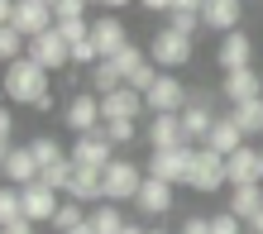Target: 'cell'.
<instances>
[{
  "label": "cell",
  "instance_id": "obj_25",
  "mask_svg": "<svg viewBox=\"0 0 263 234\" xmlns=\"http://www.w3.org/2000/svg\"><path fill=\"white\" fill-rule=\"evenodd\" d=\"M91 229H96V234H125L129 220H125V210H120L115 201H96V210H91Z\"/></svg>",
  "mask_w": 263,
  "mask_h": 234
},
{
  "label": "cell",
  "instance_id": "obj_46",
  "mask_svg": "<svg viewBox=\"0 0 263 234\" xmlns=\"http://www.w3.org/2000/svg\"><path fill=\"white\" fill-rule=\"evenodd\" d=\"M43 5H58V0H43Z\"/></svg>",
  "mask_w": 263,
  "mask_h": 234
},
{
  "label": "cell",
  "instance_id": "obj_15",
  "mask_svg": "<svg viewBox=\"0 0 263 234\" xmlns=\"http://www.w3.org/2000/svg\"><path fill=\"white\" fill-rule=\"evenodd\" d=\"M215 62H220V72H244V67H254V38L244 34V29L225 34L220 48H215Z\"/></svg>",
  "mask_w": 263,
  "mask_h": 234
},
{
  "label": "cell",
  "instance_id": "obj_22",
  "mask_svg": "<svg viewBox=\"0 0 263 234\" xmlns=\"http://www.w3.org/2000/svg\"><path fill=\"white\" fill-rule=\"evenodd\" d=\"M244 144H249V139H244V129H239V124L230 120V115H215L211 134H206V148H215L220 158H230V153H235V148H244Z\"/></svg>",
  "mask_w": 263,
  "mask_h": 234
},
{
  "label": "cell",
  "instance_id": "obj_13",
  "mask_svg": "<svg viewBox=\"0 0 263 234\" xmlns=\"http://www.w3.org/2000/svg\"><path fill=\"white\" fill-rule=\"evenodd\" d=\"M0 172H5L10 186H34L43 167H39V158H34V148L24 144V148H5V153H0Z\"/></svg>",
  "mask_w": 263,
  "mask_h": 234
},
{
  "label": "cell",
  "instance_id": "obj_36",
  "mask_svg": "<svg viewBox=\"0 0 263 234\" xmlns=\"http://www.w3.org/2000/svg\"><path fill=\"white\" fill-rule=\"evenodd\" d=\"M86 0H58V5H53V14H58V20H86Z\"/></svg>",
  "mask_w": 263,
  "mask_h": 234
},
{
  "label": "cell",
  "instance_id": "obj_37",
  "mask_svg": "<svg viewBox=\"0 0 263 234\" xmlns=\"http://www.w3.org/2000/svg\"><path fill=\"white\" fill-rule=\"evenodd\" d=\"M177 234H211V215H187L177 225Z\"/></svg>",
  "mask_w": 263,
  "mask_h": 234
},
{
  "label": "cell",
  "instance_id": "obj_32",
  "mask_svg": "<svg viewBox=\"0 0 263 234\" xmlns=\"http://www.w3.org/2000/svg\"><path fill=\"white\" fill-rule=\"evenodd\" d=\"M110 62L120 67V76H125V82H129V76H134V72H139V67H144V62H148V48H134V43H129V48L120 53V57H110Z\"/></svg>",
  "mask_w": 263,
  "mask_h": 234
},
{
  "label": "cell",
  "instance_id": "obj_2",
  "mask_svg": "<svg viewBox=\"0 0 263 234\" xmlns=\"http://www.w3.org/2000/svg\"><path fill=\"white\" fill-rule=\"evenodd\" d=\"M0 24H14L24 38H39L48 29H58V14L43 0H0Z\"/></svg>",
  "mask_w": 263,
  "mask_h": 234
},
{
  "label": "cell",
  "instance_id": "obj_5",
  "mask_svg": "<svg viewBox=\"0 0 263 234\" xmlns=\"http://www.w3.org/2000/svg\"><path fill=\"white\" fill-rule=\"evenodd\" d=\"M192 158H196L192 144H182V148H153V153H148V177L173 182V186H187V177H192Z\"/></svg>",
  "mask_w": 263,
  "mask_h": 234
},
{
  "label": "cell",
  "instance_id": "obj_35",
  "mask_svg": "<svg viewBox=\"0 0 263 234\" xmlns=\"http://www.w3.org/2000/svg\"><path fill=\"white\" fill-rule=\"evenodd\" d=\"M211 234H244V220L230 215V210H220V215H211Z\"/></svg>",
  "mask_w": 263,
  "mask_h": 234
},
{
  "label": "cell",
  "instance_id": "obj_11",
  "mask_svg": "<svg viewBox=\"0 0 263 234\" xmlns=\"http://www.w3.org/2000/svg\"><path fill=\"white\" fill-rule=\"evenodd\" d=\"M215 124V105H211V91H192V105L182 110V129H187V144L201 148Z\"/></svg>",
  "mask_w": 263,
  "mask_h": 234
},
{
  "label": "cell",
  "instance_id": "obj_8",
  "mask_svg": "<svg viewBox=\"0 0 263 234\" xmlns=\"http://www.w3.org/2000/svg\"><path fill=\"white\" fill-rule=\"evenodd\" d=\"M187 186H192V191H201V196H211V191H220V186H230V177H225V158H220L215 148L201 144L196 158H192V177H187Z\"/></svg>",
  "mask_w": 263,
  "mask_h": 234
},
{
  "label": "cell",
  "instance_id": "obj_19",
  "mask_svg": "<svg viewBox=\"0 0 263 234\" xmlns=\"http://www.w3.org/2000/svg\"><path fill=\"white\" fill-rule=\"evenodd\" d=\"M144 139H148V148H182V144H187L182 115H153L148 129H144Z\"/></svg>",
  "mask_w": 263,
  "mask_h": 234
},
{
  "label": "cell",
  "instance_id": "obj_34",
  "mask_svg": "<svg viewBox=\"0 0 263 234\" xmlns=\"http://www.w3.org/2000/svg\"><path fill=\"white\" fill-rule=\"evenodd\" d=\"M96 62H101V48H96V38H86V43H77V48H72V67H96Z\"/></svg>",
  "mask_w": 263,
  "mask_h": 234
},
{
  "label": "cell",
  "instance_id": "obj_39",
  "mask_svg": "<svg viewBox=\"0 0 263 234\" xmlns=\"http://www.w3.org/2000/svg\"><path fill=\"white\" fill-rule=\"evenodd\" d=\"M139 10H148V14H167V10H173V0H139Z\"/></svg>",
  "mask_w": 263,
  "mask_h": 234
},
{
  "label": "cell",
  "instance_id": "obj_12",
  "mask_svg": "<svg viewBox=\"0 0 263 234\" xmlns=\"http://www.w3.org/2000/svg\"><path fill=\"white\" fill-rule=\"evenodd\" d=\"M91 38H96L101 57H120V53H125L129 43H134L120 14H96V20H91Z\"/></svg>",
  "mask_w": 263,
  "mask_h": 234
},
{
  "label": "cell",
  "instance_id": "obj_20",
  "mask_svg": "<svg viewBox=\"0 0 263 234\" xmlns=\"http://www.w3.org/2000/svg\"><path fill=\"white\" fill-rule=\"evenodd\" d=\"M101 110H105V120H139L148 110V101L139 96L134 86H120V91H110V96H101Z\"/></svg>",
  "mask_w": 263,
  "mask_h": 234
},
{
  "label": "cell",
  "instance_id": "obj_10",
  "mask_svg": "<svg viewBox=\"0 0 263 234\" xmlns=\"http://www.w3.org/2000/svg\"><path fill=\"white\" fill-rule=\"evenodd\" d=\"M67 153H72L77 167H96V172H105V167L115 163V144L105 139V129H96V134H77Z\"/></svg>",
  "mask_w": 263,
  "mask_h": 234
},
{
  "label": "cell",
  "instance_id": "obj_29",
  "mask_svg": "<svg viewBox=\"0 0 263 234\" xmlns=\"http://www.w3.org/2000/svg\"><path fill=\"white\" fill-rule=\"evenodd\" d=\"M29 148H34L39 167H53V163H67V158H72V153H67L63 144H58L53 134H39V139H34V144H29Z\"/></svg>",
  "mask_w": 263,
  "mask_h": 234
},
{
  "label": "cell",
  "instance_id": "obj_38",
  "mask_svg": "<svg viewBox=\"0 0 263 234\" xmlns=\"http://www.w3.org/2000/svg\"><path fill=\"white\" fill-rule=\"evenodd\" d=\"M0 234H34V220H10V225H0Z\"/></svg>",
  "mask_w": 263,
  "mask_h": 234
},
{
  "label": "cell",
  "instance_id": "obj_1",
  "mask_svg": "<svg viewBox=\"0 0 263 234\" xmlns=\"http://www.w3.org/2000/svg\"><path fill=\"white\" fill-rule=\"evenodd\" d=\"M48 91H53V82H48V72H43L34 57L5 62V96H10L14 105H29V110H34V101L48 96Z\"/></svg>",
  "mask_w": 263,
  "mask_h": 234
},
{
  "label": "cell",
  "instance_id": "obj_17",
  "mask_svg": "<svg viewBox=\"0 0 263 234\" xmlns=\"http://www.w3.org/2000/svg\"><path fill=\"white\" fill-rule=\"evenodd\" d=\"M177 201H173V182H158V177H144V186H139V196H134V210L139 215H167Z\"/></svg>",
  "mask_w": 263,
  "mask_h": 234
},
{
  "label": "cell",
  "instance_id": "obj_43",
  "mask_svg": "<svg viewBox=\"0 0 263 234\" xmlns=\"http://www.w3.org/2000/svg\"><path fill=\"white\" fill-rule=\"evenodd\" d=\"M72 234H96V229H91V220H86V225H82V229H72Z\"/></svg>",
  "mask_w": 263,
  "mask_h": 234
},
{
  "label": "cell",
  "instance_id": "obj_23",
  "mask_svg": "<svg viewBox=\"0 0 263 234\" xmlns=\"http://www.w3.org/2000/svg\"><path fill=\"white\" fill-rule=\"evenodd\" d=\"M230 215H239L244 225L263 215V182H249V186H230Z\"/></svg>",
  "mask_w": 263,
  "mask_h": 234
},
{
  "label": "cell",
  "instance_id": "obj_26",
  "mask_svg": "<svg viewBox=\"0 0 263 234\" xmlns=\"http://www.w3.org/2000/svg\"><path fill=\"white\" fill-rule=\"evenodd\" d=\"M230 120L244 129V139H258V134H263V96H258V101H239V105H230Z\"/></svg>",
  "mask_w": 263,
  "mask_h": 234
},
{
  "label": "cell",
  "instance_id": "obj_27",
  "mask_svg": "<svg viewBox=\"0 0 263 234\" xmlns=\"http://www.w3.org/2000/svg\"><path fill=\"white\" fill-rule=\"evenodd\" d=\"M86 86L96 91V96H110V91H120V86H125V76H120V67H115L110 57H101L96 67L86 72Z\"/></svg>",
  "mask_w": 263,
  "mask_h": 234
},
{
  "label": "cell",
  "instance_id": "obj_42",
  "mask_svg": "<svg viewBox=\"0 0 263 234\" xmlns=\"http://www.w3.org/2000/svg\"><path fill=\"white\" fill-rule=\"evenodd\" d=\"M244 234H263V215H254V220L244 225Z\"/></svg>",
  "mask_w": 263,
  "mask_h": 234
},
{
  "label": "cell",
  "instance_id": "obj_9",
  "mask_svg": "<svg viewBox=\"0 0 263 234\" xmlns=\"http://www.w3.org/2000/svg\"><path fill=\"white\" fill-rule=\"evenodd\" d=\"M24 57H34L43 72H67V67H72V43L58 34V29H48V34L29 38V53H24Z\"/></svg>",
  "mask_w": 263,
  "mask_h": 234
},
{
  "label": "cell",
  "instance_id": "obj_44",
  "mask_svg": "<svg viewBox=\"0 0 263 234\" xmlns=\"http://www.w3.org/2000/svg\"><path fill=\"white\" fill-rule=\"evenodd\" d=\"M125 234H148V229H139V225H129V229H125Z\"/></svg>",
  "mask_w": 263,
  "mask_h": 234
},
{
  "label": "cell",
  "instance_id": "obj_40",
  "mask_svg": "<svg viewBox=\"0 0 263 234\" xmlns=\"http://www.w3.org/2000/svg\"><path fill=\"white\" fill-rule=\"evenodd\" d=\"M10 129H14V120H10V110H5V115H0V153L10 148Z\"/></svg>",
  "mask_w": 263,
  "mask_h": 234
},
{
  "label": "cell",
  "instance_id": "obj_41",
  "mask_svg": "<svg viewBox=\"0 0 263 234\" xmlns=\"http://www.w3.org/2000/svg\"><path fill=\"white\" fill-rule=\"evenodd\" d=\"M173 10H206V0H173Z\"/></svg>",
  "mask_w": 263,
  "mask_h": 234
},
{
  "label": "cell",
  "instance_id": "obj_21",
  "mask_svg": "<svg viewBox=\"0 0 263 234\" xmlns=\"http://www.w3.org/2000/svg\"><path fill=\"white\" fill-rule=\"evenodd\" d=\"M220 96H225L230 105H239V101H258V96H263V76H258L254 67H244V72H225Z\"/></svg>",
  "mask_w": 263,
  "mask_h": 234
},
{
  "label": "cell",
  "instance_id": "obj_18",
  "mask_svg": "<svg viewBox=\"0 0 263 234\" xmlns=\"http://www.w3.org/2000/svg\"><path fill=\"white\" fill-rule=\"evenodd\" d=\"M201 20H206L211 34H235L244 24V0H206V10H201Z\"/></svg>",
  "mask_w": 263,
  "mask_h": 234
},
{
  "label": "cell",
  "instance_id": "obj_33",
  "mask_svg": "<svg viewBox=\"0 0 263 234\" xmlns=\"http://www.w3.org/2000/svg\"><path fill=\"white\" fill-rule=\"evenodd\" d=\"M58 34H63L72 48H77V43H86V38H91V20H58Z\"/></svg>",
  "mask_w": 263,
  "mask_h": 234
},
{
  "label": "cell",
  "instance_id": "obj_3",
  "mask_svg": "<svg viewBox=\"0 0 263 234\" xmlns=\"http://www.w3.org/2000/svg\"><path fill=\"white\" fill-rule=\"evenodd\" d=\"M148 62H153L158 72H177V67H187V62H192V38L163 24L158 34L148 38Z\"/></svg>",
  "mask_w": 263,
  "mask_h": 234
},
{
  "label": "cell",
  "instance_id": "obj_47",
  "mask_svg": "<svg viewBox=\"0 0 263 234\" xmlns=\"http://www.w3.org/2000/svg\"><path fill=\"white\" fill-rule=\"evenodd\" d=\"M86 5H101V0H86Z\"/></svg>",
  "mask_w": 263,
  "mask_h": 234
},
{
  "label": "cell",
  "instance_id": "obj_6",
  "mask_svg": "<svg viewBox=\"0 0 263 234\" xmlns=\"http://www.w3.org/2000/svg\"><path fill=\"white\" fill-rule=\"evenodd\" d=\"M144 101H148V110H153V115H182V110L192 105V86H187V82H177V72H163Z\"/></svg>",
  "mask_w": 263,
  "mask_h": 234
},
{
  "label": "cell",
  "instance_id": "obj_28",
  "mask_svg": "<svg viewBox=\"0 0 263 234\" xmlns=\"http://www.w3.org/2000/svg\"><path fill=\"white\" fill-rule=\"evenodd\" d=\"M86 220H91V210L82 206V201L63 196V206H58V215H53V234H72V229H82Z\"/></svg>",
  "mask_w": 263,
  "mask_h": 234
},
{
  "label": "cell",
  "instance_id": "obj_24",
  "mask_svg": "<svg viewBox=\"0 0 263 234\" xmlns=\"http://www.w3.org/2000/svg\"><path fill=\"white\" fill-rule=\"evenodd\" d=\"M63 196H67V201H82V206H91V201H105V191H101V172H96V167H77Z\"/></svg>",
  "mask_w": 263,
  "mask_h": 234
},
{
  "label": "cell",
  "instance_id": "obj_14",
  "mask_svg": "<svg viewBox=\"0 0 263 234\" xmlns=\"http://www.w3.org/2000/svg\"><path fill=\"white\" fill-rule=\"evenodd\" d=\"M20 191H24V220H34V225H53L58 206H63V191H53V186H43V182L20 186Z\"/></svg>",
  "mask_w": 263,
  "mask_h": 234
},
{
  "label": "cell",
  "instance_id": "obj_30",
  "mask_svg": "<svg viewBox=\"0 0 263 234\" xmlns=\"http://www.w3.org/2000/svg\"><path fill=\"white\" fill-rule=\"evenodd\" d=\"M167 29H177V34L196 38L201 29H206V20H201V10H167Z\"/></svg>",
  "mask_w": 263,
  "mask_h": 234
},
{
  "label": "cell",
  "instance_id": "obj_16",
  "mask_svg": "<svg viewBox=\"0 0 263 234\" xmlns=\"http://www.w3.org/2000/svg\"><path fill=\"white\" fill-rule=\"evenodd\" d=\"M225 177H230V186H249V182H263V148H235L225 158Z\"/></svg>",
  "mask_w": 263,
  "mask_h": 234
},
{
  "label": "cell",
  "instance_id": "obj_45",
  "mask_svg": "<svg viewBox=\"0 0 263 234\" xmlns=\"http://www.w3.org/2000/svg\"><path fill=\"white\" fill-rule=\"evenodd\" d=\"M148 234H167V229H148Z\"/></svg>",
  "mask_w": 263,
  "mask_h": 234
},
{
  "label": "cell",
  "instance_id": "obj_7",
  "mask_svg": "<svg viewBox=\"0 0 263 234\" xmlns=\"http://www.w3.org/2000/svg\"><path fill=\"white\" fill-rule=\"evenodd\" d=\"M63 120H67V129H72V134H96V129H105L101 96H96V91H77V96L63 105Z\"/></svg>",
  "mask_w": 263,
  "mask_h": 234
},
{
  "label": "cell",
  "instance_id": "obj_31",
  "mask_svg": "<svg viewBox=\"0 0 263 234\" xmlns=\"http://www.w3.org/2000/svg\"><path fill=\"white\" fill-rule=\"evenodd\" d=\"M105 139H110L115 148H125L139 139V120H105Z\"/></svg>",
  "mask_w": 263,
  "mask_h": 234
},
{
  "label": "cell",
  "instance_id": "obj_4",
  "mask_svg": "<svg viewBox=\"0 0 263 234\" xmlns=\"http://www.w3.org/2000/svg\"><path fill=\"white\" fill-rule=\"evenodd\" d=\"M144 177H148V172H144L134 158H115V163L101 172V191H105V201H115V206H120V201H134V196H139Z\"/></svg>",
  "mask_w": 263,
  "mask_h": 234
}]
</instances>
